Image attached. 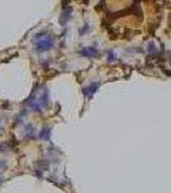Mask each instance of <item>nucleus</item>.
<instances>
[{
	"mask_svg": "<svg viewBox=\"0 0 171 193\" xmlns=\"http://www.w3.org/2000/svg\"><path fill=\"white\" fill-rule=\"evenodd\" d=\"M39 136H40L41 139H48V138H49V129H46V127L43 129V130H41V133L39 134Z\"/></svg>",
	"mask_w": 171,
	"mask_h": 193,
	"instance_id": "4",
	"label": "nucleus"
},
{
	"mask_svg": "<svg viewBox=\"0 0 171 193\" xmlns=\"http://www.w3.org/2000/svg\"><path fill=\"white\" fill-rule=\"evenodd\" d=\"M5 166H7V164L4 161H0V167H5Z\"/></svg>",
	"mask_w": 171,
	"mask_h": 193,
	"instance_id": "5",
	"label": "nucleus"
},
{
	"mask_svg": "<svg viewBox=\"0 0 171 193\" xmlns=\"http://www.w3.org/2000/svg\"><path fill=\"white\" fill-rule=\"evenodd\" d=\"M53 46V39L50 37H44V39H39L37 43L35 44V50L36 52H46V50L52 49Z\"/></svg>",
	"mask_w": 171,
	"mask_h": 193,
	"instance_id": "1",
	"label": "nucleus"
},
{
	"mask_svg": "<svg viewBox=\"0 0 171 193\" xmlns=\"http://www.w3.org/2000/svg\"><path fill=\"white\" fill-rule=\"evenodd\" d=\"M0 182H1V175H0Z\"/></svg>",
	"mask_w": 171,
	"mask_h": 193,
	"instance_id": "6",
	"label": "nucleus"
},
{
	"mask_svg": "<svg viewBox=\"0 0 171 193\" xmlns=\"http://www.w3.org/2000/svg\"><path fill=\"white\" fill-rule=\"evenodd\" d=\"M98 86H99L98 84H91V85H90V86H88V88L85 89V94H86V97H88L89 99H90V98L93 97V94H94L95 91H97Z\"/></svg>",
	"mask_w": 171,
	"mask_h": 193,
	"instance_id": "3",
	"label": "nucleus"
},
{
	"mask_svg": "<svg viewBox=\"0 0 171 193\" xmlns=\"http://www.w3.org/2000/svg\"><path fill=\"white\" fill-rule=\"evenodd\" d=\"M80 54L85 55V57H89V58H95V57H98V50L95 48H84L80 52Z\"/></svg>",
	"mask_w": 171,
	"mask_h": 193,
	"instance_id": "2",
	"label": "nucleus"
}]
</instances>
